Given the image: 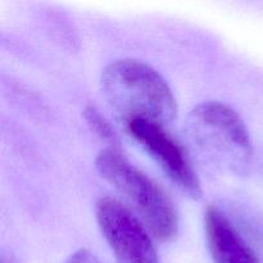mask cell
Instances as JSON below:
<instances>
[{
	"label": "cell",
	"instance_id": "obj_8",
	"mask_svg": "<svg viewBox=\"0 0 263 263\" xmlns=\"http://www.w3.org/2000/svg\"><path fill=\"white\" fill-rule=\"evenodd\" d=\"M63 263H100V261L87 249H80L69 256Z\"/></svg>",
	"mask_w": 263,
	"mask_h": 263
},
{
	"label": "cell",
	"instance_id": "obj_6",
	"mask_svg": "<svg viewBox=\"0 0 263 263\" xmlns=\"http://www.w3.org/2000/svg\"><path fill=\"white\" fill-rule=\"evenodd\" d=\"M204 233L215 263H261L230 218L215 205L204 210Z\"/></svg>",
	"mask_w": 263,
	"mask_h": 263
},
{
	"label": "cell",
	"instance_id": "obj_5",
	"mask_svg": "<svg viewBox=\"0 0 263 263\" xmlns=\"http://www.w3.org/2000/svg\"><path fill=\"white\" fill-rule=\"evenodd\" d=\"M126 128L181 192L193 199L202 197V185L186 151L166 126L136 120L127 123Z\"/></svg>",
	"mask_w": 263,
	"mask_h": 263
},
{
	"label": "cell",
	"instance_id": "obj_9",
	"mask_svg": "<svg viewBox=\"0 0 263 263\" xmlns=\"http://www.w3.org/2000/svg\"><path fill=\"white\" fill-rule=\"evenodd\" d=\"M2 263H8V262L5 261V258H2Z\"/></svg>",
	"mask_w": 263,
	"mask_h": 263
},
{
	"label": "cell",
	"instance_id": "obj_7",
	"mask_svg": "<svg viewBox=\"0 0 263 263\" xmlns=\"http://www.w3.org/2000/svg\"><path fill=\"white\" fill-rule=\"evenodd\" d=\"M84 117L85 121L87 122V125L90 126V128H91L99 138H102L103 140L105 141H109L110 144H118L117 134L113 130L110 123L105 120L104 116H102V113H100L97 108L91 107V105L85 108Z\"/></svg>",
	"mask_w": 263,
	"mask_h": 263
},
{
	"label": "cell",
	"instance_id": "obj_3",
	"mask_svg": "<svg viewBox=\"0 0 263 263\" xmlns=\"http://www.w3.org/2000/svg\"><path fill=\"white\" fill-rule=\"evenodd\" d=\"M190 143L212 163L231 172L251 164L253 144L248 127L235 109L221 102H204L186 120Z\"/></svg>",
	"mask_w": 263,
	"mask_h": 263
},
{
	"label": "cell",
	"instance_id": "obj_4",
	"mask_svg": "<svg viewBox=\"0 0 263 263\" xmlns=\"http://www.w3.org/2000/svg\"><path fill=\"white\" fill-rule=\"evenodd\" d=\"M95 217L118 263H159L153 236L127 205L103 197L95 205Z\"/></svg>",
	"mask_w": 263,
	"mask_h": 263
},
{
	"label": "cell",
	"instance_id": "obj_1",
	"mask_svg": "<svg viewBox=\"0 0 263 263\" xmlns=\"http://www.w3.org/2000/svg\"><path fill=\"white\" fill-rule=\"evenodd\" d=\"M102 91L113 112L125 123L136 120L167 126L177 115L171 87L158 71L136 59H118L104 68Z\"/></svg>",
	"mask_w": 263,
	"mask_h": 263
},
{
	"label": "cell",
	"instance_id": "obj_2",
	"mask_svg": "<svg viewBox=\"0 0 263 263\" xmlns=\"http://www.w3.org/2000/svg\"><path fill=\"white\" fill-rule=\"evenodd\" d=\"M95 167L100 176L127 200L156 240L168 243L176 238L179 216L174 203L156 181L116 148L100 152Z\"/></svg>",
	"mask_w": 263,
	"mask_h": 263
}]
</instances>
